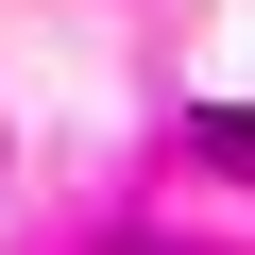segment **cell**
<instances>
[{
    "label": "cell",
    "instance_id": "7a4b0ae2",
    "mask_svg": "<svg viewBox=\"0 0 255 255\" xmlns=\"http://www.w3.org/2000/svg\"><path fill=\"white\" fill-rule=\"evenodd\" d=\"M119 255H153V238H119Z\"/></svg>",
    "mask_w": 255,
    "mask_h": 255
},
{
    "label": "cell",
    "instance_id": "6da1fadb",
    "mask_svg": "<svg viewBox=\"0 0 255 255\" xmlns=\"http://www.w3.org/2000/svg\"><path fill=\"white\" fill-rule=\"evenodd\" d=\"M187 153H204V170H255V119H221V102H204V119H187Z\"/></svg>",
    "mask_w": 255,
    "mask_h": 255
}]
</instances>
